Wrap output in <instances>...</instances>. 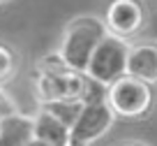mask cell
Returning a JSON list of instances; mask_svg holds the SVG:
<instances>
[{
  "mask_svg": "<svg viewBox=\"0 0 157 146\" xmlns=\"http://www.w3.org/2000/svg\"><path fill=\"white\" fill-rule=\"evenodd\" d=\"M88 74L72 70L63 63L58 54L46 56L39 65L35 77V97L42 104L58 102V100H83Z\"/></svg>",
  "mask_w": 157,
  "mask_h": 146,
  "instance_id": "6da1fadb",
  "label": "cell"
},
{
  "mask_svg": "<svg viewBox=\"0 0 157 146\" xmlns=\"http://www.w3.org/2000/svg\"><path fill=\"white\" fill-rule=\"evenodd\" d=\"M109 35V28L104 23V19L97 16H76L72 19L63 30L58 47V56L63 58V63L72 70L86 72L90 63L95 47Z\"/></svg>",
  "mask_w": 157,
  "mask_h": 146,
  "instance_id": "7a4b0ae2",
  "label": "cell"
},
{
  "mask_svg": "<svg viewBox=\"0 0 157 146\" xmlns=\"http://www.w3.org/2000/svg\"><path fill=\"white\" fill-rule=\"evenodd\" d=\"M106 102L116 118H127V121H136L150 114L152 102H155V93L152 86L141 79L125 74V77L116 79L111 86H106Z\"/></svg>",
  "mask_w": 157,
  "mask_h": 146,
  "instance_id": "3957f363",
  "label": "cell"
},
{
  "mask_svg": "<svg viewBox=\"0 0 157 146\" xmlns=\"http://www.w3.org/2000/svg\"><path fill=\"white\" fill-rule=\"evenodd\" d=\"M127 56H129L127 39L116 37V35L109 33L95 47L93 56H90V63L86 67V74L93 81L102 83V86H111L116 79L127 74Z\"/></svg>",
  "mask_w": 157,
  "mask_h": 146,
  "instance_id": "277c9868",
  "label": "cell"
},
{
  "mask_svg": "<svg viewBox=\"0 0 157 146\" xmlns=\"http://www.w3.org/2000/svg\"><path fill=\"white\" fill-rule=\"evenodd\" d=\"M116 121V114L111 112L106 100H95V102H83V109L78 112L76 121L72 125V144L88 146L97 141L109 132V128Z\"/></svg>",
  "mask_w": 157,
  "mask_h": 146,
  "instance_id": "5b68a950",
  "label": "cell"
},
{
  "mask_svg": "<svg viewBox=\"0 0 157 146\" xmlns=\"http://www.w3.org/2000/svg\"><path fill=\"white\" fill-rule=\"evenodd\" d=\"M109 33L123 39H132L146 26V10L139 0H111L104 14Z\"/></svg>",
  "mask_w": 157,
  "mask_h": 146,
  "instance_id": "8992f818",
  "label": "cell"
},
{
  "mask_svg": "<svg viewBox=\"0 0 157 146\" xmlns=\"http://www.w3.org/2000/svg\"><path fill=\"white\" fill-rule=\"evenodd\" d=\"M33 137L51 146H72V128L44 107L33 116Z\"/></svg>",
  "mask_w": 157,
  "mask_h": 146,
  "instance_id": "52a82bcc",
  "label": "cell"
},
{
  "mask_svg": "<svg viewBox=\"0 0 157 146\" xmlns=\"http://www.w3.org/2000/svg\"><path fill=\"white\" fill-rule=\"evenodd\" d=\"M127 74L146 83H157V42H139L129 47Z\"/></svg>",
  "mask_w": 157,
  "mask_h": 146,
  "instance_id": "ba28073f",
  "label": "cell"
},
{
  "mask_svg": "<svg viewBox=\"0 0 157 146\" xmlns=\"http://www.w3.org/2000/svg\"><path fill=\"white\" fill-rule=\"evenodd\" d=\"M33 139V116L12 114L0 118V146H25Z\"/></svg>",
  "mask_w": 157,
  "mask_h": 146,
  "instance_id": "9c48e42d",
  "label": "cell"
},
{
  "mask_svg": "<svg viewBox=\"0 0 157 146\" xmlns=\"http://www.w3.org/2000/svg\"><path fill=\"white\" fill-rule=\"evenodd\" d=\"M42 107L49 109L53 116H58L63 123H67L72 128L78 112L83 109V100H58V102H49V104H42Z\"/></svg>",
  "mask_w": 157,
  "mask_h": 146,
  "instance_id": "30bf717a",
  "label": "cell"
},
{
  "mask_svg": "<svg viewBox=\"0 0 157 146\" xmlns=\"http://www.w3.org/2000/svg\"><path fill=\"white\" fill-rule=\"evenodd\" d=\"M19 72V56L14 49L0 42V86H7Z\"/></svg>",
  "mask_w": 157,
  "mask_h": 146,
  "instance_id": "8fae6325",
  "label": "cell"
},
{
  "mask_svg": "<svg viewBox=\"0 0 157 146\" xmlns=\"http://www.w3.org/2000/svg\"><path fill=\"white\" fill-rule=\"evenodd\" d=\"M19 109H16V102L12 100V95L5 91V86H0V118L5 116H12V114H16Z\"/></svg>",
  "mask_w": 157,
  "mask_h": 146,
  "instance_id": "7c38bea8",
  "label": "cell"
},
{
  "mask_svg": "<svg viewBox=\"0 0 157 146\" xmlns=\"http://www.w3.org/2000/svg\"><path fill=\"white\" fill-rule=\"evenodd\" d=\"M25 146H51V144H46V141H42V139H35V137H33V139H30Z\"/></svg>",
  "mask_w": 157,
  "mask_h": 146,
  "instance_id": "4fadbf2b",
  "label": "cell"
},
{
  "mask_svg": "<svg viewBox=\"0 0 157 146\" xmlns=\"http://www.w3.org/2000/svg\"><path fill=\"white\" fill-rule=\"evenodd\" d=\"M120 146H143V144H136V141H127V144H120Z\"/></svg>",
  "mask_w": 157,
  "mask_h": 146,
  "instance_id": "5bb4252c",
  "label": "cell"
},
{
  "mask_svg": "<svg viewBox=\"0 0 157 146\" xmlns=\"http://www.w3.org/2000/svg\"><path fill=\"white\" fill-rule=\"evenodd\" d=\"M0 2H10V0H0Z\"/></svg>",
  "mask_w": 157,
  "mask_h": 146,
  "instance_id": "9a60e30c",
  "label": "cell"
}]
</instances>
